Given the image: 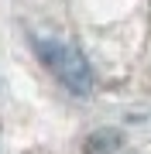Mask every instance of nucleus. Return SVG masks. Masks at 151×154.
<instances>
[{"mask_svg": "<svg viewBox=\"0 0 151 154\" xmlns=\"http://www.w3.org/2000/svg\"><path fill=\"white\" fill-rule=\"evenodd\" d=\"M34 48H38L41 62L58 75V82L72 96H90L93 93V72H90L86 58L79 55L76 48L58 45V41H34Z\"/></svg>", "mask_w": 151, "mask_h": 154, "instance_id": "nucleus-1", "label": "nucleus"}, {"mask_svg": "<svg viewBox=\"0 0 151 154\" xmlns=\"http://www.w3.org/2000/svg\"><path fill=\"white\" fill-rule=\"evenodd\" d=\"M120 144H124V134L120 130H96L86 137V154H117L120 151Z\"/></svg>", "mask_w": 151, "mask_h": 154, "instance_id": "nucleus-2", "label": "nucleus"}]
</instances>
